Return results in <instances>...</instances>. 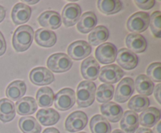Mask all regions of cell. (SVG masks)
I'll return each instance as SVG.
<instances>
[{"label":"cell","instance_id":"obj_1","mask_svg":"<svg viewBox=\"0 0 161 133\" xmlns=\"http://www.w3.org/2000/svg\"><path fill=\"white\" fill-rule=\"evenodd\" d=\"M34 38V31L29 25L17 28L13 35V46L17 52H25L29 49Z\"/></svg>","mask_w":161,"mask_h":133},{"label":"cell","instance_id":"obj_2","mask_svg":"<svg viewBox=\"0 0 161 133\" xmlns=\"http://www.w3.org/2000/svg\"><path fill=\"white\" fill-rule=\"evenodd\" d=\"M96 84L93 81H83L77 87V104L80 108L88 107L94 102Z\"/></svg>","mask_w":161,"mask_h":133},{"label":"cell","instance_id":"obj_3","mask_svg":"<svg viewBox=\"0 0 161 133\" xmlns=\"http://www.w3.org/2000/svg\"><path fill=\"white\" fill-rule=\"evenodd\" d=\"M47 65L50 70L55 73H63L70 70L72 67V60L65 53H58L48 58Z\"/></svg>","mask_w":161,"mask_h":133},{"label":"cell","instance_id":"obj_4","mask_svg":"<svg viewBox=\"0 0 161 133\" xmlns=\"http://www.w3.org/2000/svg\"><path fill=\"white\" fill-rule=\"evenodd\" d=\"M53 101L54 106L58 110H69L75 104V93L73 89L70 88H64L61 89L55 95Z\"/></svg>","mask_w":161,"mask_h":133},{"label":"cell","instance_id":"obj_5","mask_svg":"<svg viewBox=\"0 0 161 133\" xmlns=\"http://www.w3.org/2000/svg\"><path fill=\"white\" fill-rule=\"evenodd\" d=\"M150 16L146 12H138L130 16L127 22V29L135 34L142 33L149 26Z\"/></svg>","mask_w":161,"mask_h":133},{"label":"cell","instance_id":"obj_6","mask_svg":"<svg viewBox=\"0 0 161 133\" xmlns=\"http://www.w3.org/2000/svg\"><path fill=\"white\" fill-rule=\"evenodd\" d=\"M124 74V71L119 66L111 64L102 67L99 74V79L105 84H112L120 81Z\"/></svg>","mask_w":161,"mask_h":133},{"label":"cell","instance_id":"obj_7","mask_svg":"<svg viewBox=\"0 0 161 133\" xmlns=\"http://www.w3.org/2000/svg\"><path fill=\"white\" fill-rule=\"evenodd\" d=\"M88 122L87 115L83 111H75L69 114L65 120V129L69 132H76L83 130Z\"/></svg>","mask_w":161,"mask_h":133},{"label":"cell","instance_id":"obj_8","mask_svg":"<svg viewBox=\"0 0 161 133\" xmlns=\"http://www.w3.org/2000/svg\"><path fill=\"white\" fill-rule=\"evenodd\" d=\"M116 56L117 48L110 42H105L96 49V59L102 64H112L116 61Z\"/></svg>","mask_w":161,"mask_h":133},{"label":"cell","instance_id":"obj_9","mask_svg":"<svg viewBox=\"0 0 161 133\" xmlns=\"http://www.w3.org/2000/svg\"><path fill=\"white\" fill-rule=\"evenodd\" d=\"M92 51L91 45L87 42L78 40L70 44L68 48V54L74 60H81L89 56Z\"/></svg>","mask_w":161,"mask_h":133},{"label":"cell","instance_id":"obj_10","mask_svg":"<svg viewBox=\"0 0 161 133\" xmlns=\"http://www.w3.org/2000/svg\"><path fill=\"white\" fill-rule=\"evenodd\" d=\"M135 82L130 78H125L120 81L115 92L114 99L117 103H125L133 95Z\"/></svg>","mask_w":161,"mask_h":133},{"label":"cell","instance_id":"obj_11","mask_svg":"<svg viewBox=\"0 0 161 133\" xmlns=\"http://www.w3.org/2000/svg\"><path fill=\"white\" fill-rule=\"evenodd\" d=\"M30 81L36 85H47L54 81V75L46 67H38L31 70L29 74Z\"/></svg>","mask_w":161,"mask_h":133},{"label":"cell","instance_id":"obj_12","mask_svg":"<svg viewBox=\"0 0 161 133\" xmlns=\"http://www.w3.org/2000/svg\"><path fill=\"white\" fill-rule=\"evenodd\" d=\"M81 8L76 3H69L64 7L61 14L63 23L65 27L74 26L81 17Z\"/></svg>","mask_w":161,"mask_h":133},{"label":"cell","instance_id":"obj_13","mask_svg":"<svg viewBox=\"0 0 161 133\" xmlns=\"http://www.w3.org/2000/svg\"><path fill=\"white\" fill-rule=\"evenodd\" d=\"M116 61H117L120 68L122 67L125 70H130L138 66V57L128 49H121L117 53Z\"/></svg>","mask_w":161,"mask_h":133},{"label":"cell","instance_id":"obj_14","mask_svg":"<svg viewBox=\"0 0 161 133\" xmlns=\"http://www.w3.org/2000/svg\"><path fill=\"white\" fill-rule=\"evenodd\" d=\"M81 73L86 81H92L98 78L100 73V65L93 56L85 59L81 64Z\"/></svg>","mask_w":161,"mask_h":133},{"label":"cell","instance_id":"obj_15","mask_svg":"<svg viewBox=\"0 0 161 133\" xmlns=\"http://www.w3.org/2000/svg\"><path fill=\"white\" fill-rule=\"evenodd\" d=\"M39 24L43 28L48 29L55 30L61 27L62 20L60 14L58 12L52 10L45 11L38 18Z\"/></svg>","mask_w":161,"mask_h":133},{"label":"cell","instance_id":"obj_16","mask_svg":"<svg viewBox=\"0 0 161 133\" xmlns=\"http://www.w3.org/2000/svg\"><path fill=\"white\" fill-rule=\"evenodd\" d=\"M101 112L106 120L113 123L119 121L124 114L122 107L114 102H108L102 104Z\"/></svg>","mask_w":161,"mask_h":133},{"label":"cell","instance_id":"obj_17","mask_svg":"<svg viewBox=\"0 0 161 133\" xmlns=\"http://www.w3.org/2000/svg\"><path fill=\"white\" fill-rule=\"evenodd\" d=\"M121 118L120 127L124 133H135L136 131L139 126V120L137 113L127 110Z\"/></svg>","mask_w":161,"mask_h":133},{"label":"cell","instance_id":"obj_18","mask_svg":"<svg viewBox=\"0 0 161 133\" xmlns=\"http://www.w3.org/2000/svg\"><path fill=\"white\" fill-rule=\"evenodd\" d=\"M139 124L147 128L155 126L160 120V110L156 107H148L138 116Z\"/></svg>","mask_w":161,"mask_h":133},{"label":"cell","instance_id":"obj_19","mask_svg":"<svg viewBox=\"0 0 161 133\" xmlns=\"http://www.w3.org/2000/svg\"><path fill=\"white\" fill-rule=\"evenodd\" d=\"M31 14V9L28 5L19 3L13 8L11 17L15 24H23L29 20Z\"/></svg>","mask_w":161,"mask_h":133},{"label":"cell","instance_id":"obj_20","mask_svg":"<svg viewBox=\"0 0 161 133\" xmlns=\"http://www.w3.org/2000/svg\"><path fill=\"white\" fill-rule=\"evenodd\" d=\"M15 104V110L19 115L29 116L34 114L38 109L37 103L33 97L26 96L23 97Z\"/></svg>","mask_w":161,"mask_h":133},{"label":"cell","instance_id":"obj_21","mask_svg":"<svg viewBox=\"0 0 161 133\" xmlns=\"http://www.w3.org/2000/svg\"><path fill=\"white\" fill-rule=\"evenodd\" d=\"M126 45L129 50L136 54L146 51L147 48V41L142 34L131 33L126 38Z\"/></svg>","mask_w":161,"mask_h":133},{"label":"cell","instance_id":"obj_22","mask_svg":"<svg viewBox=\"0 0 161 133\" xmlns=\"http://www.w3.org/2000/svg\"><path fill=\"white\" fill-rule=\"evenodd\" d=\"M34 36L36 43L42 47H52L57 42L56 34L51 30L40 28L36 31Z\"/></svg>","mask_w":161,"mask_h":133},{"label":"cell","instance_id":"obj_23","mask_svg":"<svg viewBox=\"0 0 161 133\" xmlns=\"http://www.w3.org/2000/svg\"><path fill=\"white\" fill-rule=\"evenodd\" d=\"M26 84L25 81L17 80L11 82L7 86L6 90V95L9 100L18 101L25 95L26 92Z\"/></svg>","mask_w":161,"mask_h":133},{"label":"cell","instance_id":"obj_24","mask_svg":"<svg viewBox=\"0 0 161 133\" xmlns=\"http://www.w3.org/2000/svg\"><path fill=\"white\" fill-rule=\"evenodd\" d=\"M60 117L59 113L52 108L41 109L36 114L37 120L44 126H51L55 125L60 120Z\"/></svg>","mask_w":161,"mask_h":133},{"label":"cell","instance_id":"obj_25","mask_svg":"<svg viewBox=\"0 0 161 133\" xmlns=\"http://www.w3.org/2000/svg\"><path fill=\"white\" fill-rule=\"evenodd\" d=\"M97 23V18L94 13L86 12L83 14L77 23V29L83 34H86L92 31Z\"/></svg>","mask_w":161,"mask_h":133},{"label":"cell","instance_id":"obj_26","mask_svg":"<svg viewBox=\"0 0 161 133\" xmlns=\"http://www.w3.org/2000/svg\"><path fill=\"white\" fill-rule=\"evenodd\" d=\"M16 115L15 104L8 99L0 100V120L7 123L14 120Z\"/></svg>","mask_w":161,"mask_h":133},{"label":"cell","instance_id":"obj_27","mask_svg":"<svg viewBox=\"0 0 161 133\" xmlns=\"http://www.w3.org/2000/svg\"><path fill=\"white\" fill-rule=\"evenodd\" d=\"M90 128L92 133H111L112 131L108 120L100 114H96L91 118Z\"/></svg>","mask_w":161,"mask_h":133},{"label":"cell","instance_id":"obj_28","mask_svg":"<svg viewBox=\"0 0 161 133\" xmlns=\"http://www.w3.org/2000/svg\"><path fill=\"white\" fill-rule=\"evenodd\" d=\"M135 87L137 92H139L142 95H151L154 90V83L145 74H140L137 77L135 80Z\"/></svg>","mask_w":161,"mask_h":133},{"label":"cell","instance_id":"obj_29","mask_svg":"<svg viewBox=\"0 0 161 133\" xmlns=\"http://www.w3.org/2000/svg\"><path fill=\"white\" fill-rule=\"evenodd\" d=\"M108 37H109V31L108 28L103 25H100L92 30L91 33L88 36V40L90 42V45L96 46L106 42Z\"/></svg>","mask_w":161,"mask_h":133},{"label":"cell","instance_id":"obj_30","mask_svg":"<svg viewBox=\"0 0 161 133\" xmlns=\"http://www.w3.org/2000/svg\"><path fill=\"white\" fill-rule=\"evenodd\" d=\"M19 128L23 133H40L42 128L36 118L24 116L19 120Z\"/></svg>","mask_w":161,"mask_h":133},{"label":"cell","instance_id":"obj_31","mask_svg":"<svg viewBox=\"0 0 161 133\" xmlns=\"http://www.w3.org/2000/svg\"><path fill=\"white\" fill-rule=\"evenodd\" d=\"M97 3L99 10L106 15L117 13L123 8V4L119 0H99Z\"/></svg>","mask_w":161,"mask_h":133},{"label":"cell","instance_id":"obj_32","mask_svg":"<svg viewBox=\"0 0 161 133\" xmlns=\"http://www.w3.org/2000/svg\"><path fill=\"white\" fill-rule=\"evenodd\" d=\"M54 94L50 87H42L36 93L37 104L41 107H50L53 105Z\"/></svg>","mask_w":161,"mask_h":133},{"label":"cell","instance_id":"obj_33","mask_svg":"<svg viewBox=\"0 0 161 133\" xmlns=\"http://www.w3.org/2000/svg\"><path fill=\"white\" fill-rule=\"evenodd\" d=\"M150 104L149 98L142 95H136L130 98L127 106L131 111L140 113L147 109Z\"/></svg>","mask_w":161,"mask_h":133},{"label":"cell","instance_id":"obj_34","mask_svg":"<svg viewBox=\"0 0 161 133\" xmlns=\"http://www.w3.org/2000/svg\"><path fill=\"white\" fill-rule=\"evenodd\" d=\"M95 93L97 102L102 103H108L113 98L114 87L109 84H102L99 86Z\"/></svg>","mask_w":161,"mask_h":133},{"label":"cell","instance_id":"obj_35","mask_svg":"<svg viewBox=\"0 0 161 133\" xmlns=\"http://www.w3.org/2000/svg\"><path fill=\"white\" fill-rule=\"evenodd\" d=\"M149 26L153 34L157 38H161V13L160 11L153 13L149 20Z\"/></svg>","mask_w":161,"mask_h":133},{"label":"cell","instance_id":"obj_36","mask_svg":"<svg viewBox=\"0 0 161 133\" xmlns=\"http://www.w3.org/2000/svg\"><path fill=\"white\" fill-rule=\"evenodd\" d=\"M148 78H150L151 81L153 82L160 83L161 81V64L160 62L153 63L150 64L147 68Z\"/></svg>","mask_w":161,"mask_h":133},{"label":"cell","instance_id":"obj_37","mask_svg":"<svg viewBox=\"0 0 161 133\" xmlns=\"http://www.w3.org/2000/svg\"><path fill=\"white\" fill-rule=\"evenodd\" d=\"M135 4L138 6V7H139L140 9H145V10H147V9H150L155 6L156 1L154 0H149V1H145V0H136L135 1Z\"/></svg>","mask_w":161,"mask_h":133},{"label":"cell","instance_id":"obj_38","mask_svg":"<svg viewBox=\"0 0 161 133\" xmlns=\"http://www.w3.org/2000/svg\"><path fill=\"white\" fill-rule=\"evenodd\" d=\"M6 50V43L4 38V36L0 31V56H3Z\"/></svg>","mask_w":161,"mask_h":133},{"label":"cell","instance_id":"obj_39","mask_svg":"<svg viewBox=\"0 0 161 133\" xmlns=\"http://www.w3.org/2000/svg\"><path fill=\"white\" fill-rule=\"evenodd\" d=\"M160 91H161V84L159 83L155 88V93H154V95H155V98L157 99V102H158L159 104H160Z\"/></svg>","mask_w":161,"mask_h":133},{"label":"cell","instance_id":"obj_40","mask_svg":"<svg viewBox=\"0 0 161 133\" xmlns=\"http://www.w3.org/2000/svg\"><path fill=\"white\" fill-rule=\"evenodd\" d=\"M6 17V9L3 6H0V23L3 21Z\"/></svg>","mask_w":161,"mask_h":133},{"label":"cell","instance_id":"obj_41","mask_svg":"<svg viewBox=\"0 0 161 133\" xmlns=\"http://www.w3.org/2000/svg\"><path fill=\"white\" fill-rule=\"evenodd\" d=\"M136 133H153V131L147 128H140L137 130Z\"/></svg>","mask_w":161,"mask_h":133},{"label":"cell","instance_id":"obj_42","mask_svg":"<svg viewBox=\"0 0 161 133\" xmlns=\"http://www.w3.org/2000/svg\"><path fill=\"white\" fill-rule=\"evenodd\" d=\"M42 133H60V131L55 128H46Z\"/></svg>","mask_w":161,"mask_h":133},{"label":"cell","instance_id":"obj_43","mask_svg":"<svg viewBox=\"0 0 161 133\" xmlns=\"http://www.w3.org/2000/svg\"><path fill=\"white\" fill-rule=\"evenodd\" d=\"M153 133H161V122L159 121L154 128Z\"/></svg>","mask_w":161,"mask_h":133},{"label":"cell","instance_id":"obj_44","mask_svg":"<svg viewBox=\"0 0 161 133\" xmlns=\"http://www.w3.org/2000/svg\"><path fill=\"white\" fill-rule=\"evenodd\" d=\"M25 3H29V4H31V5H34L36 4V3H39V1L38 0H36V1H24Z\"/></svg>","mask_w":161,"mask_h":133},{"label":"cell","instance_id":"obj_45","mask_svg":"<svg viewBox=\"0 0 161 133\" xmlns=\"http://www.w3.org/2000/svg\"><path fill=\"white\" fill-rule=\"evenodd\" d=\"M112 133H124V131H122V130H119V129H116V130H114V131H113V132Z\"/></svg>","mask_w":161,"mask_h":133},{"label":"cell","instance_id":"obj_46","mask_svg":"<svg viewBox=\"0 0 161 133\" xmlns=\"http://www.w3.org/2000/svg\"><path fill=\"white\" fill-rule=\"evenodd\" d=\"M79 133H86V132H83V131H81V132H79Z\"/></svg>","mask_w":161,"mask_h":133}]
</instances>
